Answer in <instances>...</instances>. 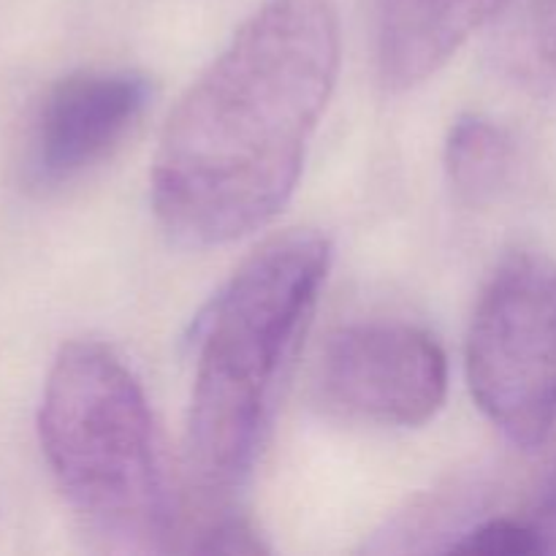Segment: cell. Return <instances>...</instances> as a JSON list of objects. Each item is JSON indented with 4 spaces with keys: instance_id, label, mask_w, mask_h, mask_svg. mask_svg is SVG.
I'll return each mask as SVG.
<instances>
[{
    "instance_id": "obj_10",
    "label": "cell",
    "mask_w": 556,
    "mask_h": 556,
    "mask_svg": "<svg viewBox=\"0 0 556 556\" xmlns=\"http://www.w3.org/2000/svg\"><path fill=\"white\" fill-rule=\"evenodd\" d=\"M190 552L199 554H261L266 552L261 546L258 535L244 525L242 519H212L204 530L195 535V543H190Z\"/></svg>"
},
{
    "instance_id": "obj_9",
    "label": "cell",
    "mask_w": 556,
    "mask_h": 556,
    "mask_svg": "<svg viewBox=\"0 0 556 556\" xmlns=\"http://www.w3.org/2000/svg\"><path fill=\"white\" fill-rule=\"evenodd\" d=\"M514 168V141L481 114L459 117L445 141V172L456 193L470 204H483L505 188Z\"/></svg>"
},
{
    "instance_id": "obj_3",
    "label": "cell",
    "mask_w": 556,
    "mask_h": 556,
    "mask_svg": "<svg viewBox=\"0 0 556 556\" xmlns=\"http://www.w3.org/2000/svg\"><path fill=\"white\" fill-rule=\"evenodd\" d=\"M43 456L87 530L117 552H163L174 519L147 396L101 342H68L38 410Z\"/></svg>"
},
{
    "instance_id": "obj_2",
    "label": "cell",
    "mask_w": 556,
    "mask_h": 556,
    "mask_svg": "<svg viewBox=\"0 0 556 556\" xmlns=\"http://www.w3.org/2000/svg\"><path fill=\"white\" fill-rule=\"evenodd\" d=\"M329 261V239L309 228L269 239L195 324L188 462L206 494L233 492L253 472Z\"/></svg>"
},
{
    "instance_id": "obj_4",
    "label": "cell",
    "mask_w": 556,
    "mask_h": 556,
    "mask_svg": "<svg viewBox=\"0 0 556 556\" xmlns=\"http://www.w3.org/2000/svg\"><path fill=\"white\" fill-rule=\"evenodd\" d=\"M467 380L505 438L546 443L556 429V261L514 253L497 266L467 334Z\"/></svg>"
},
{
    "instance_id": "obj_1",
    "label": "cell",
    "mask_w": 556,
    "mask_h": 556,
    "mask_svg": "<svg viewBox=\"0 0 556 556\" xmlns=\"http://www.w3.org/2000/svg\"><path fill=\"white\" fill-rule=\"evenodd\" d=\"M340 68L331 0H269L168 117L152 206L188 248L266 226L291 199Z\"/></svg>"
},
{
    "instance_id": "obj_8",
    "label": "cell",
    "mask_w": 556,
    "mask_h": 556,
    "mask_svg": "<svg viewBox=\"0 0 556 556\" xmlns=\"http://www.w3.org/2000/svg\"><path fill=\"white\" fill-rule=\"evenodd\" d=\"M492 60L505 79L532 92L556 87V0H505Z\"/></svg>"
},
{
    "instance_id": "obj_11",
    "label": "cell",
    "mask_w": 556,
    "mask_h": 556,
    "mask_svg": "<svg viewBox=\"0 0 556 556\" xmlns=\"http://www.w3.org/2000/svg\"><path fill=\"white\" fill-rule=\"evenodd\" d=\"M527 525L532 527L538 543H541V554H556V462L548 472L541 500H538L535 514L527 519Z\"/></svg>"
},
{
    "instance_id": "obj_6",
    "label": "cell",
    "mask_w": 556,
    "mask_h": 556,
    "mask_svg": "<svg viewBox=\"0 0 556 556\" xmlns=\"http://www.w3.org/2000/svg\"><path fill=\"white\" fill-rule=\"evenodd\" d=\"M150 98V81L136 71H81L60 79L33 119L25 161L30 188H60L103 161Z\"/></svg>"
},
{
    "instance_id": "obj_5",
    "label": "cell",
    "mask_w": 556,
    "mask_h": 556,
    "mask_svg": "<svg viewBox=\"0 0 556 556\" xmlns=\"http://www.w3.org/2000/svg\"><path fill=\"white\" fill-rule=\"evenodd\" d=\"M315 389L329 410L383 427H418L448 389L443 348L418 326L367 320L342 326L318 358Z\"/></svg>"
},
{
    "instance_id": "obj_7",
    "label": "cell",
    "mask_w": 556,
    "mask_h": 556,
    "mask_svg": "<svg viewBox=\"0 0 556 556\" xmlns=\"http://www.w3.org/2000/svg\"><path fill=\"white\" fill-rule=\"evenodd\" d=\"M505 0H369L375 63L389 90H410L434 74Z\"/></svg>"
}]
</instances>
